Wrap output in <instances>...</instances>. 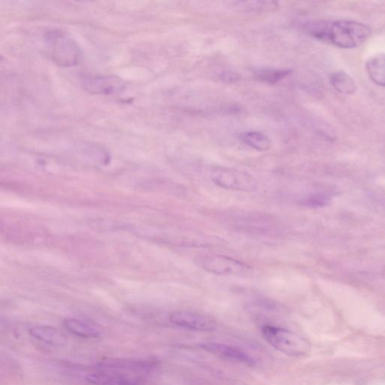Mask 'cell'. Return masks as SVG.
<instances>
[{
	"instance_id": "obj_1",
	"label": "cell",
	"mask_w": 385,
	"mask_h": 385,
	"mask_svg": "<svg viewBox=\"0 0 385 385\" xmlns=\"http://www.w3.org/2000/svg\"><path fill=\"white\" fill-rule=\"evenodd\" d=\"M372 29L365 24L339 20L330 22L327 42L341 48L360 46L370 37Z\"/></svg>"
},
{
	"instance_id": "obj_2",
	"label": "cell",
	"mask_w": 385,
	"mask_h": 385,
	"mask_svg": "<svg viewBox=\"0 0 385 385\" xmlns=\"http://www.w3.org/2000/svg\"><path fill=\"white\" fill-rule=\"evenodd\" d=\"M45 48L49 58L61 67H72L80 62L82 51L78 44L59 31L48 32L45 38Z\"/></svg>"
},
{
	"instance_id": "obj_3",
	"label": "cell",
	"mask_w": 385,
	"mask_h": 385,
	"mask_svg": "<svg viewBox=\"0 0 385 385\" xmlns=\"http://www.w3.org/2000/svg\"><path fill=\"white\" fill-rule=\"evenodd\" d=\"M262 332L270 346L286 355L301 357L307 355L310 351L311 344L309 341L293 332L266 326L262 328Z\"/></svg>"
},
{
	"instance_id": "obj_4",
	"label": "cell",
	"mask_w": 385,
	"mask_h": 385,
	"mask_svg": "<svg viewBox=\"0 0 385 385\" xmlns=\"http://www.w3.org/2000/svg\"><path fill=\"white\" fill-rule=\"evenodd\" d=\"M201 267L215 275L247 276L251 267L240 260L222 256H209L199 260Z\"/></svg>"
},
{
	"instance_id": "obj_5",
	"label": "cell",
	"mask_w": 385,
	"mask_h": 385,
	"mask_svg": "<svg viewBox=\"0 0 385 385\" xmlns=\"http://www.w3.org/2000/svg\"><path fill=\"white\" fill-rule=\"evenodd\" d=\"M211 179L215 185L225 189L252 191L257 188L256 180L249 174L233 169H215Z\"/></svg>"
},
{
	"instance_id": "obj_6",
	"label": "cell",
	"mask_w": 385,
	"mask_h": 385,
	"mask_svg": "<svg viewBox=\"0 0 385 385\" xmlns=\"http://www.w3.org/2000/svg\"><path fill=\"white\" fill-rule=\"evenodd\" d=\"M173 325L197 331H213L216 328V322L211 318L199 313L179 311L170 316Z\"/></svg>"
},
{
	"instance_id": "obj_7",
	"label": "cell",
	"mask_w": 385,
	"mask_h": 385,
	"mask_svg": "<svg viewBox=\"0 0 385 385\" xmlns=\"http://www.w3.org/2000/svg\"><path fill=\"white\" fill-rule=\"evenodd\" d=\"M83 86L92 94L111 95L123 91L125 84L115 75H100L86 78Z\"/></svg>"
},
{
	"instance_id": "obj_8",
	"label": "cell",
	"mask_w": 385,
	"mask_h": 385,
	"mask_svg": "<svg viewBox=\"0 0 385 385\" xmlns=\"http://www.w3.org/2000/svg\"><path fill=\"white\" fill-rule=\"evenodd\" d=\"M202 347L210 353L229 359V360L231 361L247 364L248 366H255L256 364L255 359L249 354L232 346L220 343H208L204 344Z\"/></svg>"
},
{
	"instance_id": "obj_9",
	"label": "cell",
	"mask_w": 385,
	"mask_h": 385,
	"mask_svg": "<svg viewBox=\"0 0 385 385\" xmlns=\"http://www.w3.org/2000/svg\"><path fill=\"white\" fill-rule=\"evenodd\" d=\"M66 329L74 336L84 339L100 338L102 328L98 323L89 320L67 319L64 321Z\"/></svg>"
},
{
	"instance_id": "obj_10",
	"label": "cell",
	"mask_w": 385,
	"mask_h": 385,
	"mask_svg": "<svg viewBox=\"0 0 385 385\" xmlns=\"http://www.w3.org/2000/svg\"><path fill=\"white\" fill-rule=\"evenodd\" d=\"M87 380L95 385H145L135 376L106 371L90 374Z\"/></svg>"
},
{
	"instance_id": "obj_11",
	"label": "cell",
	"mask_w": 385,
	"mask_h": 385,
	"mask_svg": "<svg viewBox=\"0 0 385 385\" xmlns=\"http://www.w3.org/2000/svg\"><path fill=\"white\" fill-rule=\"evenodd\" d=\"M154 364L148 361L142 360H114L103 361L98 364V368L102 371H147L154 368Z\"/></svg>"
},
{
	"instance_id": "obj_12",
	"label": "cell",
	"mask_w": 385,
	"mask_h": 385,
	"mask_svg": "<svg viewBox=\"0 0 385 385\" xmlns=\"http://www.w3.org/2000/svg\"><path fill=\"white\" fill-rule=\"evenodd\" d=\"M30 334L35 339L55 347L64 346L66 337L59 330L46 325L34 326L30 330Z\"/></svg>"
},
{
	"instance_id": "obj_13",
	"label": "cell",
	"mask_w": 385,
	"mask_h": 385,
	"mask_svg": "<svg viewBox=\"0 0 385 385\" xmlns=\"http://www.w3.org/2000/svg\"><path fill=\"white\" fill-rule=\"evenodd\" d=\"M366 71L375 84L385 87V54L375 55L367 60Z\"/></svg>"
},
{
	"instance_id": "obj_14",
	"label": "cell",
	"mask_w": 385,
	"mask_h": 385,
	"mask_svg": "<svg viewBox=\"0 0 385 385\" xmlns=\"http://www.w3.org/2000/svg\"><path fill=\"white\" fill-rule=\"evenodd\" d=\"M330 82L339 93L352 95L356 92V84L353 78L343 70L332 73L330 76Z\"/></svg>"
},
{
	"instance_id": "obj_15",
	"label": "cell",
	"mask_w": 385,
	"mask_h": 385,
	"mask_svg": "<svg viewBox=\"0 0 385 385\" xmlns=\"http://www.w3.org/2000/svg\"><path fill=\"white\" fill-rule=\"evenodd\" d=\"M244 143L258 151H267L271 146L270 140L262 133L257 131L244 133L241 136Z\"/></svg>"
},
{
	"instance_id": "obj_16",
	"label": "cell",
	"mask_w": 385,
	"mask_h": 385,
	"mask_svg": "<svg viewBox=\"0 0 385 385\" xmlns=\"http://www.w3.org/2000/svg\"><path fill=\"white\" fill-rule=\"evenodd\" d=\"M289 74L290 71L285 69H260L255 73L258 80L269 84L277 83Z\"/></svg>"
}]
</instances>
